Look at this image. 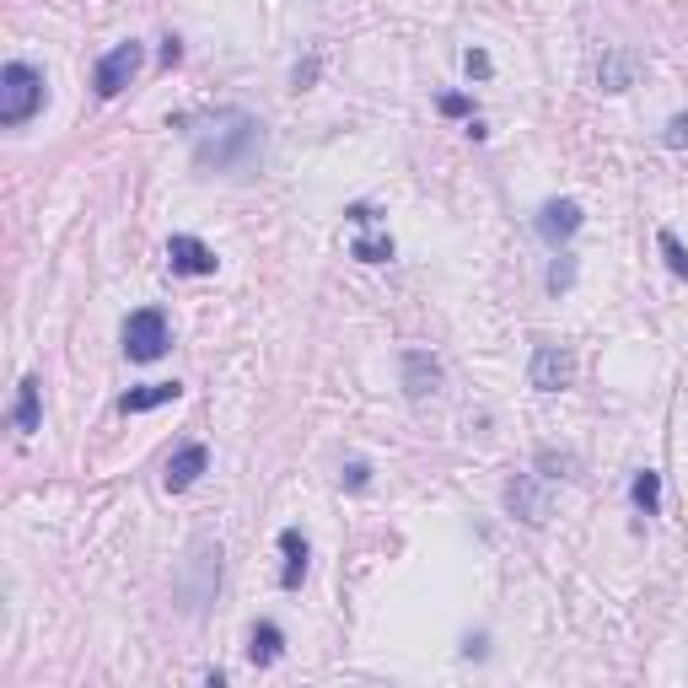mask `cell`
<instances>
[{"mask_svg": "<svg viewBox=\"0 0 688 688\" xmlns=\"http://www.w3.org/2000/svg\"><path fill=\"white\" fill-rule=\"evenodd\" d=\"M11 425H17V436H33L43 425V382L38 377H22L17 382V409H11Z\"/></svg>", "mask_w": 688, "mask_h": 688, "instance_id": "cell-13", "label": "cell"}, {"mask_svg": "<svg viewBox=\"0 0 688 688\" xmlns=\"http://www.w3.org/2000/svg\"><path fill=\"white\" fill-rule=\"evenodd\" d=\"M339 484H344V490H355V495H361V490H371V463H361V457H355V463H344Z\"/></svg>", "mask_w": 688, "mask_h": 688, "instance_id": "cell-22", "label": "cell"}, {"mask_svg": "<svg viewBox=\"0 0 688 688\" xmlns=\"http://www.w3.org/2000/svg\"><path fill=\"white\" fill-rule=\"evenodd\" d=\"M656 242H662V253H667V269H672V275L688 280V248H683V242L672 237V232H656Z\"/></svg>", "mask_w": 688, "mask_h": 688, "instance_id": "cell-21", "label": "cell"}, {"mask_svg": "<svg viewBox=\"0 0 688 688\" xmlns=\"http://www.w3.org/2000/svg\"><path fill=\"white\" fill-rule=\"evenodd\" d=\"M205 468H210V447H205V441H183V447L167 457L162 484H167L172 495H183L189 484H199V473H205Z\"/></svg>", "mask_w": 688, "mask_h": 688, "instance_id": "cell-9", "label": "cell"}, {"mask_svg": "<svg viewBox=\"0 0 688 688\" xmlns=\"http://www.w3.org/2000/svg\"><path fill=\"white\" fill-rule=\"evenodd\" d=\"M629 495H635V506H640L645 516H656V511H662V473H656V468H640L635 484H629Z\"/></svg>", "mask_w": 688, "mask_h": 688, "instance_id": "cell-17", "label": "cell"}, {"mask_svg": "<svg viewBox=\"0 0 688 688\" xmlns=\"http://www.w3.org/2000/svg\"><path fill=\"white\" fill-rule=\"evenodd\" d=\"M441 113H447V119H463V113H473V103H468L463 92H447V97H441Z\"/></svg>", "mask_w": 688, "mask_h": 688, "instance_id": "cell-25", "label": "cell"}, {"mask_svg": "<svg viewBox=\"0 0 688 688\" xmlns=\"http://www.w3.org/2000/svg\"><path fill=\"white\" fill-rule=\"evenodd\" d=\"M280 554H285L280 586H285V592H296V586L307 581V559H312V549H307V538H301L296 527H285V533H280Z\"/></svg>", "mask_w": 688, "mask_h": 688, "instance_id": "cell-14", "label": "cell"}, {"mask_svg": "<svg viewBox=\"0 0 688 688\" xmlns=\"http://www.w3.org/2000/svg\"><path fill=\"white\" fill-rule=\"evenodd\" d=\"M538 473H543V479H576V473H581V457H576V452L543 447V452H538Z\"/></svg>", "mask_w": 688, "mask_h": 688, "instance_id": "cell-18", "label": "cell"}, {"mask_svg": "<svg viewBox=\"0 0 688 688\" xmlns=\"http://www.w3.org/2000/svg\"><path fill=\"white\" fill-rule=\"evenodd\" d=\"M178 60H183V43H178V38H162V65L172 70Z\"/></svg>", "mask_w": 688, "mask_h": 688, "instance_id": "cell-28", "label": "cell"}, {"mask_svg": "<svg viewBox=\"0 0 688 688\" xmlns=\"http://www.w3.org/2000/svg\"><path fill=\"white\" fill-rule=\"evenodd\" d=\"M312 76H318V54H312V60H301V65L291 70V86L301 92V86H312Z\"/></svg>", "mask_w": 688, "mask_h": 688, "instance_id": "cell-26", "label": "cell"}, {"mask_svg": "<svg viewBox=\"0 0 688 688\" xmlns=\"http://www.w3.org/2000/svg\"><path fill=\"white\" fill-rule=\"evenodd\" d=\"M264 162V124L248 108H215L194 129V167L199 172H226L248 178Z\"/></svg>", "mask_w": 688, "mask_h": 688, "instance_id": "cell-1", "label": "cell"}, {"mask_svg": "<svg viewBox=\"0 0 688 688\" xmlns=\"http://www.w3.org/2000/svg\"><path fill=\"white\" fill-rule=\"evenodd\" d=\"M398 382H404L409 404H425V398L441 387V361L430 350H404L398 355Z\"/></svg>", "mask_w": 688, "mask_h": 688, "instance_id": "cell-8", "label": "cell"}, {"mask_svg": "<svg viewBox=\"0 0 688 688\" xmlns=\"http://www.w3.org/2000/svg\"><path fill=\"white\" fill-rule=\"evenodd\" d=\"M355 258H361V264H387V258H393V237H355V248H350Z\"/></svg>", "mask_w": 688, "mask_h": 688, "instance_id": "cell-19", "label": "cell"}, {"mask_svg": "<svg viewBox=\"0 0 688 688\" xmlns=\"http://www.w3.org/2000/svg\"><path fill=\"white\" fill-rule=\"evenodd\" d=\"M178 398H183V382H146V387H129V393L119 398V409L124 414H151L162 404H178Z\"/></svg>", "mask_w": 688, "mask_h": 688, "instance_id": "cell-12", "label": "cell"}, {"mask_svg": "<svg viewBox=\"0 0 688 688\" xmlns=\"http://www.w3.org/2000/svg\"><path fill=\"white\" fill-rule=\"evenodd\" d=\"M167 264H172V275H215V253L189 232H178L167 242Z\"/></svg>", "mask_w": 688, "mask_h": 688, "instance_id": "cell-11", "label": "cell"}, {"mask_svg": "<svg viewBox=\"0 0 688 688\" xmlns=\"http://www.w3.org/2000/svg\"><path fill=\"white\" fill-rule=\"evenodd\" d=\"M581 221H586V215H581L576 199H549V205L538 210V237L549 242V248H559V242H570V237L581 232Z\"/></svg>", "mask_w": 688, "mask_h": 688, "instance_id": "cell-10", "label": "cell"}, {"mask_svg": "<svg viewBox=\"0 0 688 688\" xmlns=\"http://www.w3.org/2000/svg\"><path fill=\"white\" fill-rule=\"evenodd\" d=\"M344 221H355V226H371V221H377V210H371V205H350V210H344Z\"/></svg>", "mask_w": 688, "mask_h": 688, "instance_id": "cell-27", "label": "cell"}, {"mask_svg": "<svg viewBox=\"0 0 688 688\" xmlns=\"http://www.w3.org/2000/svg\"><path fill=\"white\" fill-rule=\"evenodd\" d=\"M500 500H506V511L516 516V522H527V527L549 522V490L538 484V473H511Z\"/></svg>", "mask_w": 688, "mask_h": 688, "instance_id": "cell-6", "label": "cell"}, {"mask_svg": "<svg viewBox=\"0 0 688 688\" xmlns=\"http://www.w3.org/2000/svg\"><path fill=\"white\" fill-rule=\"evenodd\" d=\"M43 70H33L27 60H11L0 70V124L6 129H22L33 113L43 108Z\"/></svg>", "mask_w": 688, "mask_h": 688, "instance_id": "cell-3", "label": "cell"}, {"mask_svg": "<svg viewBox=\"0 0 688 688\" xmlns=\"http://www.w3.org/2000/svg\"><path fill=\"white\" fill-rule=\"evenodd\" d=\"M140 65H146V49H140L135 38H124V43H113V49L97 60V70H92V86H97V97H119L129 81L140 76Z\"/></svg>", "mask_w": 688, "mask_h": 688, "instance_id": "cell-5", "label": "cell"}, {"mask_svg": "<svg viewBox=\"0 0 688 688\" xmlns=\"http://www.w3.org/2000/svg\"><path fill=\"white\" fill-rule=\"evenodd\" d=\"M597 86L602 92H629V86H635V54L629 49H608L602 54V65H597Z\"/></svg>", "mask_w": 688, "mask_h": 688, "instance_id": "cell-15", "label": "cell"}, {"mask_svg": "<svg viewBox=\"0 0 688 688\" xmlns=\"http://www.w3.org/2000/svg\"><path fill=\"white\" fill-rule=\"evenodd\" d=\"M167 344H172V328H167V312L162 307H140V312H129V318H124V355L135 366L162 361Z\"/></svg>", "mask_w": 688, "mask_h": 688, "instance_id": "cell-4", "label": "cell"}, {"mask_svg": "<svg viewBox=\"0 0 688 688\" xmlns=\"http://www.w3.org/2000/svg\"><path fill=\"white\" fill-rule=\"evenodd\" d=\"M570 285H576V258H570V253H559L554 264H549V291H554V296H565Z\"/></svg>", "mask_w": 688, "mask_h": 688, "instance_id": "cell-20", "label": "cell"}, {"mask_svg": "<svg viewBox=\"0 0 688 688\" xmlns=\"http://www.w3.org/2000/svg\"><path fill=\"white\" fill-rule=\"evenodd\" d=\"M662 146H672V151H683V146H688V113H672V119H667Z\"/></svg>", "mask_w": 688, "mask_h": 688, "instance_id": "cell-23", "label": "cell"}, {"mask_svg": "<svg viewBox=\"0 0 688 688\" xmlns=\"http://www.w3.org/2000/svg\"><path fill=\"white\" fill-rule=\"evenodd\" d=\"M172 592H178V608L183 613H205L215 592H221V543L215 538H194L189 543V559H183L178 581H172Z\"/></svg>", "mask_w": 688, "mask_h": 688, "instance_id": "cell-2", "label": "cell"}, {"mask_svg": "<svg viewBox=\"0 0 688 688\" xmlns=\"http://www.w3.org/2000/svg\"><path fill=\"white\" fill-rule=\"evenodd\" d=\"M527 382H533L538 393H565V387L576 382V355H570L565 344H538L533 366H527Z\"/></svg>", "mask_w": 688, "mask_h": 688, "instance_id": "cell-7", "label": "cell"}, {"mask_svg": "<svg viewBox=\"0 0 688 688\" xmlns=\"http://www.w3.org/2000/svg\"><path fill=\"white\" fill-rule=\"evenodd\" d=\"M463 70H468L473 81H490L495 65H490V54H484V49H468V54H463Z\"/></svg>", "mask_w": 688, "mask_h": 688, "instance_id": "cell-24", "label": "cell"}, {"mask_svg": "<svg viewBox=\"0 0 688 688\" xmlns=\"http://www.w3.org/2000/svg\"><path fill=\"white\" fill-rule=\"evenodd\" d=\"M280 656H285V635H280V624L258 619V624H253V645H248V662H253V667H275Z\"/></svg>", "mask_w": 688, "mask_h": 688, "instance_id": "cell-16", "label": "cell"}]
</instances>
